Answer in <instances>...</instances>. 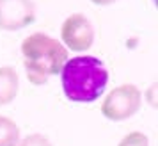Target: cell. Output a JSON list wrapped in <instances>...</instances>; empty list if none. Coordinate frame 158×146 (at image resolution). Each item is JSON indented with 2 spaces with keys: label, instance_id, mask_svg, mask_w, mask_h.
Segmentation results:
<instances>
[{
  "label": "cell",
  "instance_id": "cell-4",
  "mask_svg": "<svg viewBox=\"0 0 158 146\" xmlns=\"http://www.w3.org/2000/svg\"><path fill=\"white\" fill-rule=\"evenodd\" d=\"M60 39L66 50L85 52L94 43V27L82 13L69 15L60 27Z\"/></svg>",
  "mask_w": 158,
  "mask_h": 146
},
{
  "label": "cell",
  "instance_id": "cell-8",
  "mask_svg": "<svg viewBox=\"0 0 158 146\" xmlns=\"http://www.w3.org/2000/svg\"><path fill=\"white\" fill-rule=\"evenodd\" d=\"M117 146H149V137L144 132H130L119 141Z\"/></svg>",
  "mask_w": 158,
  "mask_h": 146
},
{
  "label": "cell",
  "instance_id": "cell-3",
  "mask_svg": "<svg viewBox=\"0 0 158 146\" xmlns=\"http://www.w3.org/2000/svg\"><path fill=\"white\" fill-rule=\"evenodd\" d=\"M140 89L135 84H121L112 89L101 102V114L108 121H126L140 110Z\"/></svg>",
  "mask_w": 158,
  "mask_h": 146
},
{
  "label": "cell",
  "instance_id": "cell-7",
  "mask_svg": "<svg viewBox=\"0 0 158 146\" xmlns=\"http://www.w3.org/2000/svg\"><path fill=\"white\" fill-rule=\"evenodd\" d=\"M20 127L7 116H0V146H16L20 143Z\"/></svg>",
  "mask_w": 158,
  "mask_h": 146
},
{
  "label": "cell",
  "instance_id": "cell-5",
  "mask_svg": "<svg viewBox=\"0 0 158 146\" xmlns=\"http://www.w3.org/2000/svg\"><path fill=\"white\" fill-rule=\"evenodd\" d=\"M36 22L32 0H0V30L16 32Z\"/></svg>",
  "mask_w": 158,
  "mask_h": 146
},
{
  "label": "cell",
  "instance_id": "cell-9",
  "mask_svg": "<svg viewBox=\"0 0 158 146\" xmlns=\"http://www.w3.org/2000/svg\"><path fill=\"white\" fill-rule=\"evenodd\" d=\"M16 146H53V144L44 134H29L23 139H20V143Z\"/></svg>",
  "mask_w": 158,
  "mask_h": 146
},
{
  "label": "cell",
  "instance_id": "cell-2",
  "mask_svg": "<svg viewBox=\"0 0 158 146\" xmlns=\"http://www.w3.org/2000/svg\"><path fill=\"white\" fill-rule=\"evenodd\" d=\"M22 55L27 79L34 86H43L59 75L69 59L64 45L44 32H34L23 39Z\"/></svg>",
  "mask_w": 158,
  "mask_h": 146
},
{
  "label": "cell",
  "instance_id": "cell-6",
  "mask_svg": "<svg viewBox=\"0 0 158 146\" xmlns=\"http://www.w3.org/2000/svg\"><path fill=\"white\" fill-rule=\"evenodd\" d=\"M20 91V77L13 66L0 68V105H9L15 102Z\"/></svg>",
  "mask_w": 158,
  "mask_h": 146
},
{
  "label": "cell",
  "instance_id": "cell-1",
  "mask_svg": "<svg viewBox=\"0 0 158 146\" xmlns=\"http://www.w3.org/2000/svg\"><path fill=\"white\" fill-rule=\"evenodd\" d=\"M60 84L66 98L75 103H93L108 84V70L94 55H77L68 59L60 70Z\"/></svg>",
  "mask_w": 158,
  "mask_h": 146
},
{
  "label": "cell",
  "instance_id": "cell-10",
  "mask_svg": "<svg viewBox=\"0 0 158 146\" xmlns=\"http://www.w3.org/2000/svg\"><path fill=\"white\" fill-rule=\"evenodd\" d=\"M94 6H100V7H105V6H112V4H115L117 0H91Z\"/></svg>",
  "mask_w": 158,
  "mask_h": 146
}]
</instances>
